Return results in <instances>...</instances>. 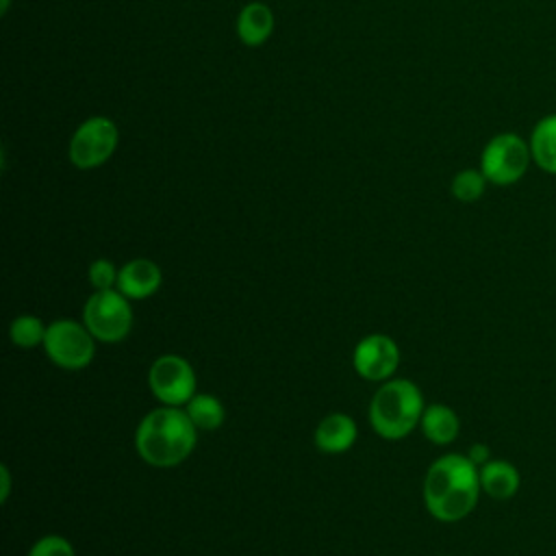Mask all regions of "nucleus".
I'll return each mask as SVG.
<instances>
[{"instance_id": "dca6fc26", "label": "nucleus", "mask_w": 556, "mask_h": 556, "mask_svg": "<svg viewBox=\"0 0 556 556\" xmlns=\"http://www.w3.org/2000/svg\"><path fill=\"white\" fill-rule=\"evenodd\" d=\"M182 408L198 430H217L226 421L224 404L211 393H195Z\"/></svg>"}, {"instance_id": "7ed1b4c3", "label": "nucleus", "mask_w": 556, "mask_h": 556, "mask_svg": "<svg viewBox=\"0 0 556 556\" xmlns=\"http://www.w3.org/2000/svg\"><path fill=\"white\" fill-rule=\"evenodd\" d=\"M424 408V395L413 380L391 378L380 384L369 402V424L378 437L397 441L419 426Z\"/></svg>"}, {"instance_id": "6ab92c4d", "label": "nucleus", "mask_w": 556, "mask_h": 556, "mask_svg": "<svg viewBox=\"0 0 556 556\" xmlns=\"http://www.w3.org/2000/svg\"><path fill=\"white\" fill-rule=\"evenodd\" d=\"M87 278H89V285L93 287V291L117 289L119 267H115V263L109 258H96L87 269Z\"/></svg>"}, {"instance_id": "39448f33", "label": "nucleus", "mask_w": 556, "mask_h": 556, "mask_svg": "<svg viewBox=\"0 0 556 556\" xmlns=\"http://www.w3.org/2000/svg\"><path fill=\"white\" fill-rule=\"evenodd\" d=\"M135 313L130 300L117 291H93L83 306V324L100 343H119L132 330Z\"/></svg>"}, {"instance_id": "f03ea898", "label": "nucleus", "mask_w": 556, "mask_h": 556, "mask_svg": "<svg viewBox=\"0 0 556 556\" xmlns=\"http://www.w3.org/2000/svg\"><path fill=\"white\" fill-rule=\"evenodd\" d=\"M198 428L180 406H163L143 415L135 430V450L143 463L169 469L185 463L195 450Z\"/></svg>"}, {"instance_id": "b1692460", "label": "nucleus", "mask_w": 556, "mask_h": 556, "mask_svg": "<svg viewBox=\"0 0 556 556\" xmlns=\"http://www.w3.org/2000/svg\"><path fill=\"white\" fill-rule=\"evenodd\" d=\"M439 556H450V554H439Z\"/></svg>"}, {"instance_id": "f3484780", "label": "nucleus", "mask_w": 556, "mask_h": 556, "mask_svg": "<svg viewBox=\"0 0 556 556\" xmlns=\"http://www.w3.org/2000/svg\"><path fill=\"white\" fill-rule=\"evenodd\" d=\"M48 326L37 315H17L9 326V339L22 350L43 345Z\"/></svg>"}, {"instance_id": "5701e85b", "label": "nucleus", "mask_w": 556, "mask_h": 556, "mask_svg": "<svg viewBox=\"0 0 556 556\" xmlns=\"http://www.w3.org/2000/svg\"><path fill=\"white\" fill-rule=\"evenodd\" d=\"M9 2H11V0H0V9H2V13H7V9H9Z\"/></svg>"}, {"instance_id": "0eeeda50", "label": "nucleus", "mask_w": 556, "mask_h": 556, "mask_svg": "<svg viewBox=\"0 0 556 556\" xmlns=\"http://www.w3.org/2000/svg\"><path fill=\"white\" fill-rule=\"evenodd\" d=\"M119 143V128L111 117L91 115L83 119L67 148V159L76 169H96L104 165Z\"/></svg>"}, {"instance_id": "412c9836", "label": "nucleus", "mask_w": 556, "mask_h": 556, "mask_svg": "<svg viewBox=\"0 0 556 556\" xmlns=\"http://www.w3.org/2000/svg\"><path fill=\"white\" fill-rule=\"evenodd\" d=\"M467 456L473 465L482 467L484 463H489L493 456H491V447L486 443H473L469 450H467Z\"/></svg>"}, {"instance_id": "6e6552de", "label": "nucleus", "mask_w": 556, "mask_h": 556, "mask_svg": "<svg viewBox=\"0 0 556 556\" xmlns=\"http://www.w3.org/2000/svg\"><path fill=\"white\" fill-rule=\"evenodd\" d=\"M195 371L180 354H161L148 369L150 393L163 406H185L195 395Z\"/></svg>"}, {"instance_id": "20e7f679", "label": "nucleus", "mask_w": 556, "mask_h": 556, "mask_svg": "<svg viewBox=\"0 0 556 556\" xmlns=\"http://www.w3.org/2000/svg\"><path fill=\"white\" fill-rule=\"evenodd\" d=\"M532 163L530 143L517 132L493 135L480 152V172L495 187H510L519 182Z\"/></svg>"}, {"instance_id": "aec40b11", "label": "nucleus", "mask_w": 556, "mask_h": 556, "mask_svg": "<svg viewBox=\"0 0 556 556\" xmlns=\"http://www.w3.org/2000/svg\"><path fill=\"white\" fill-rule=\"evenodd\" d=\"M28 556H76L72 543L61 534H46L33 543Z\"/></svg>"}, {"instance_id": "ddd939ff", "label": "nucleus", "mask_w": 556, "mask_h": 556, "mask_svg": "<svg viewBox=\"0 0 556 556\" xmlns=\"http://www.w3.org/2000/svg\"><path fill=\"white\" fill-rule=\"evenodd\" d=\"M480 486L491 500H510L521 486L519 469L506 458H491L480 467Z\"/></svg>"}, {"instance_id": "4be33fe9", "label": "nucleus", "mask_w": 556, "mask_h": 556, "mask_svg": "<svg viewBox=\"0 0 556 556\" xmlns=\"http://www.w3.org/2000/svg\"><path fill=\"white\" fill-rule=\"evenodd\" d=\"M9 495H11V471H9V467L2 463V465H0V502L7 504Z\"/></svg>"}, {"instance_id": "2eb2a0df", "label": "nucleus", "mask_w": 556, "mask_h": 556, "mask_svg": "<svg viewBox=\"0 0 556 556\" xmlns=\"http://www.w3.org/2000/svg\"><path fill=\"white\" fill-rule=\"evenodd\" d=\"M528 143L532 163L541 172L556 176V113H547L534 122Z\"/></svg>"}, {"instance_id": "423d86ee", "label": "nucleus", "mask_w": 556, "mask_h": 556, "mask_svg": "<svg viewBox=\"0 0 556 556\" xmlns=\"http://www.w3.org/2000/svg\"><path fill=\"white\" fill-rule=\"evenodd\" d=\"M46 356L61 369L78 371L85 369L96 356V337L89 328L76 319H54L48 324L43 339Z\"/></svg>"}, {"instance_id": "4468645a", "label": "nucleus", "mask_w": 556, "mask_h": 556, "mask_svg": "<svg viewBox=\"0 0 556 556\" xmlns=\"http://www.w3.org/2000/svg\"><path fill=\"white\" fill-rule=\"evenodd\" d=\"M419 428L430 443L450 445L460 434V419L452 406L434 402L424 408Z\"/></svg>"}, {"instance_id": "f257e3e1", "label": "nucleus", "mask_w": 556, "mask_h": 556, "mask_svg": "<svg viewBox=\"0 0 556 556\" xmlns=\"http://www.w3.org/2000/svg\"><path fill=\"white\" fill-rule=\"evenodd\" d=\"M480 493V467L467 454H443L424 476L426 510L443 523H456L469 517L478 506Z\"/></svg>"}, {"instance_id": "1a4fd4ad", "label": "nucleus", "mask_w": 556, "mask_h": 556, "mask_svg": "<svg viewBox=\"0 0 556 556\" xmlns=\"http://www.w3.org/2000/svg\"><path fill=\"white\" fill-rule=\"evenodd\" d=\"M354 371L371 382L391 380L400 367V345L382 332L363 337L352 354Z\"/></svg>"}, {"instance_id": "f8f14e48", "label": "nucleus", "mask_w": 556, "mask_h": 556, "mask_svg": "<svg viewBox=\"0 0 556 556\" xmlns=\"http://www.w3.org/2000/svg\"><path fill=\"white\" fill-rule=\"evenodd\" d=\"M358 437V426L348 413H330L315 428V445L326 454L348 452Z\"/></svg>"}, {"instance_id": "9b49d317", "label": "nucleus", "mask_w": 556, "mask_h": 556, "mask_svg": "<svg viewBox=\"0 0 556 556\" xmlns=\"http://www.w3.org/2000/svg\"><path fill=\"white\" fill-rule=\"evenodd\" d=\"M274 26H276L274 11L265 2H258V0L243 4L237 15V22H235L237 37L248 48L263 46L271 37Z\"/></svg>"}, {"instance_id": "9d476101", "label": "nucleus", "mask_w": 556, "mask_h": 556, "mask_svg": "<svg viewBox=\"0 0 556 556\" xmlns=\"http://www.w3.org/2000/svg\"><path fill=\"white\" fill-rule=\"evenodd\" d=\"M163 271L150 258H132L119 267L117 291L128 300H146L161 289Z\"/></svg>"}, {"instance_id": "a211bd4d", "label": "nucleus", "mask_w": 556, "mask_h": 556, "mask_svg": "<svg viewBox=\"0 0 556 556\" xmlns=\"http://www.w3.org/2000/svg\"><path fill=\"white\" fill-rule=\"evenodd\" d=\"M486 185H489V180L484 178L480 167H467V169H460L454 174V178L450 182V191L458 202L471 204L484 195Z\"/></svg>"}]
</instances>
